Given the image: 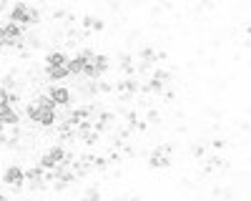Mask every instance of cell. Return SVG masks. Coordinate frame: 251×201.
<instances>
[{
    "label": "cell",
    "mask_w": 251,
    "mask_h": 201,
    "mask_svg": "<svg viewBox=\"0 0 251 201\" xmlns=\"http://www.w3.org/2000/svg\"><path fill=\"white\" fill-rule=\"evenodd\" d=\"M25 116L38 124L40 128H53L58 124V108H46V106H38L35 100H28L25 106Z\"/></svg>",
    "instance_id": "obj_1"
},
{
    "label": "cell",
    "mask_w": 251,
    "mask_h": 201,
    "mask_svg": "<svg viewBox=\"0 0 251 201\" xmlns=\"http://www.w3.org/2000/svg\"><path fill=\"white\" fill-rule=\"evenodd\" d=\"M8 20H13V23L23 25V28L25 25H38L40 23V10L28 5V3H23V0H18V3L10 8V18Z\"/></svg>",
    "instance_id": "obj_2"
},
{
    "label": "cell",
    "mask_w": 251,
    "mask_h": 201,
    "mask_svg": "<svg viewBox=\"0 0 251 201\" xmlns=\"http://www.w3.org/2000/svg\"><path fill=\"white\" fill-rule=\"evenodd\" d=\"M3 181L13 189V191H20L25 184V169H20L18 164H10L5 171H3Z\"/></svg>",
    "instance_id": "obj_3"
},
{
    "label": "cell",
    "mask_w": 251,
    "mask_h": 201,
    "mask_svg": "<svg viewBox=\"0 0 251 201\" xmlns=\"http://www.w3.org/2000/svg\"><path fill=\"white\" fill-rule=\"evenodd\" d=\"M48 98L55 103V108H71V103H73V93L66 86H50L48 88Z\"/></svg>",
    "instance_id": "obj_4"
},
{
    "label": "cell",
    "mask_w": 251,
    "mask_h": 201,
    "mask_svg": "<svg viewBox=\"0 0 251 201\" xmlns=\"http://www.w3.org/2000/svg\"><path fill=\"white\" fill-rule=\"evenodd\" d=\"M0 124H3L5 128H8V126H10V128H15V126L20 124V113H18L13 106L3 103V106H0Z\"/></svg>",
    "instance_id": "obj_5"
},
{
    "label": "cell",
    "mask_w": 251,
    "mask_h": 201,
    "mask_svg": "<svg viewBox=\"0 0 251 201\" xmlns=\"http://www.w3.org/2000/svg\"><path fill=\"white\" fill-rule=\"evenodd\" d=\"M43 174H46V171L40 169V166H33V169L25 171V181H28V186H30L33 191H38V189H43V186H46Z\"/></svg>",
    "instance_id": "obj_6"
},
{
    "label": "cell",
    "mask_w": 251,
    "mask_h": 201,
    "mask_svg": "<svg viewBox=\"0 0 251 201\" xmlns=\"http://www.w3.org/2000/svg\"><path fill=\"white\" fill-rule=\"evenodd\" d=\"M71 55L66 50H53L46 55V68H55V66H68Z\"/></svg>",
    "instance_id": "obj_7"
},
{
    "label": "cell",
    "mask_w": 251,
    "mask_h": 201,
    "mask_svg": "<svg viewBox=\"0 0 251 201\" xmlns=\"http://www.w3.org/2000/svg\"><path fill=\"white\" fill-rule=\"evenodd\" d=\"M149 166H151V169H169V166H171V156H169V153H161V151L156 149V151L149 156Z\"/></svg>",
    "instance_id": "obj_8"
},
{
    "label": "cell",
    "mask_w": 251,
    "mask_h": 201,
    "mask_svg": "<svg viewBox=\"0 0 251 201\" xmlns=\"http://www.w3.org/2000/svg\"><path fill=\"white\" fill-rule=\"evenodd\" d=\"M118 66H121V71H123L126 75H136V63H133V58H131L128 53H121Z\"/></svg>",
    "instance_id": "obj_9"
},
{
    "label": "cell",
    "mask_w": 251,
    "mask_h": 201,
    "mask_svg": "<svg viewBox=\"0 0 251 201\" xmlns=\"http://www.w3.org/2000/svg\"><path fill=\"white\" fill-rule=\"evenodd\" d=\"M153 58H156V50H153L151 46H143V48L138 50V63H149V66H156V63H153Z\"/></svg>",
    "instance_id": "obj_10"
},
{
    "label": "cell",
    "mask_w": 251,
    "mask_h": 201,
    "mask_svg": "<svg viewBox=\"0 0 251 201\" xmlns=\"http://www.w3.org/2000/svg\"><path fill=\"white\" fill-rule=\"evenodd\" d=\"M46 75L50 80H63V78H68V68L66 66H55V68H46Z\"/></svg>",
    "instance_id": "obj_11"
},
{
    "label": "cell",
    "mask_w": 251,
    "mask_h": 201,
    "mask_svg": "<svg viewBox=\"0 0 251 201\" xmlns=\"http://www.w3.org/2000/svg\"><path fill=\"white\" fill-rule=\"evenodd\" d=\"M78 141H83V144H86V146H96L98 141H100V133H96V131L91 128L88 133H80V136H78Z\"/></svg>",
    "instance_id": "obj_12"
},
{
    "label": "cell",
    "mask_w": 251,
    "mask_h": 201,
    "mask_svg": "<svg viewBox=\"0 0 251 201\" xmlns=\"http://www.w3.org/2000/svg\"><path fill=\"white\" fill-rule=\"evenodd\" d=\"M151 78L161 80V83H166V86L171 83V73H169V71H163V68H153V71H151Z\"/></svg>",
    "instance_id": "obj_13"
},
{
    "label": "cell",
    "mask_w": 251,
    "mask_h": 201,
    "mask_svg": "<svg viewBox=\"0 0 251 201\" xmlns=\"http://www.w3.org/2000/svg\"><path fill=\"white\" fill-rule=\"evenodd\" d=\"M146 121H149V124H161V113L156 108H149L146 111Z\"/></svg>",
    "instance_id": "obj_14"
},
{
    "label": "cell",
    "mask_w": 251,
    "mask_h": 201,
    "mask_svg": "<svg viewBox=\"0 0 251 201\" xmlns=\"http://www.w3.org/2000/svg\"><path fill=\"white\" fill-rule=\"evenodd\" d=\"M3 48H10V40H8V35H5L3 25H0V50H3Z\"/></svg>",
    "instance_id": "obj_15"
},
{
    "label": "cell",
    "mask_w": 251,
    "mask_h": 201,
    "mask_svg": "<svg viewBox=\"0 0 251 201\" xmlns=\"http://www.w3.org/2000/svg\"><path fill=\"white\" fill-rule=\"evenodd\" d=\"M53 18H55V20H60V23H66V18H68V10L58 8V10H53Z\"/></svg>",
    "instance_id": "obj_16"
},
{
    "label": "cell",
    "mask_w": 251,
    "mask_h": 201,
    "mask_svg": "<svg viewBox=\"0 0 251 201\" xmlns=\"http://www.w3.org/2000/svg\"><path fill=\"white\" fill-rule=\"evenodd\" d=\"M93 20H96L93 15H83V18H80V25L86 28V30H91V25H93Z\"/></svg>",
    "instance_id": "obj_17"
},
{
    "label": "cell",
    "mask_w": 251,
    "mask_h": 201,
    "mask_svg": "<svg viewBox=\"0 0 251 201\" xmlns=\"http://www.w3.org/2000/svg\"><path fill=\"white\" fill-rule=\"evenodd\" d=\"M103 28H106V23H103V20H100V18H96V20H93V25H91V30H96V33H100Z\"/></svg>",
    "instance_id": "obj_18"
},
{
    "label": "cell",
    "mask_w": 251,
    "mask_h": 201,
    "mask_svg": "<svg viewBox=\"0 0 251 201\" xmlns=\"http://www.w3.org/2000/svg\"><path fill=\"white\" fill-rule=\"evenodd\" d=\"M86 201H100V191L98 189H88V199Z\"/></svg>",
    "instance_id": "obj_19"
},
{
    "label": "cell",
    "mask_w": 251,
    "mask_h": 201,
    "mask_svg": "<svg viewBox=\"0 0 251 201\" xmlns=\"http://www.w3.org/2000/svg\"><path fill=\"white\" fill-rule=\"evenodd\" d=\"M203 153H206V149H203L201 144H196V146H194V156H196V158H203Z\"/></svg>",
    "instance_id": "obj_20"
},
{
    "label": "cell",
    "mask_w": 251,
    "mask_h": 201,
    "mask_svg": "<svg viewBox=\"0 0 251 201\" xmlns=\"http://www.w3.org/2000/svg\"><path fill=\"white\" fill-rule=\"evenodd\" d=\"M3 103H8V91L0 88V106H3Z\"/></svg>",
    "instance_id": "obj_21"
},
{
    "label": "cell",
    "mask_w": 251,
    "mask_h": 201,
    "mask_svg": "<svg viewBox=\"0 0 251 201\" xmlns=\"http://www.w3.org/2000/svg\"><path fill=\"white\" fill-rule=\"evenodd\" d=\"M224 146H226V141H221V138L214 141V149H224Z\"/></svg>",
    "instance_id": "obj_22"
},
{
    "label": "cell",
    "mask_w": 251,
    "mask_h": 201,
    "mask_svg": "<svg viewBox=\"0 0 251 201\" xmlns=\"http://www.w3.org/2000/svg\"><path fill=\"white\" fill-rule=\"evenodd\" d=\"M0 136H5V126L3 124H0Z\"/></svg>",
    "instance_id": "obj_23"
},
{
    "label": "cell",
    "mask_w": 251,
    "mask_h": 201,
    "mask_svg": "<svg viewBox=\"0 0 251 201\" xmlns=\"http://www.w3.org/2000/svg\"><path fill=\"white\" fill-rule=\"evenodd\" d=\"M126 201H141V199H138V196H133V199H126Z\"/></svg>",
    "instance_id": "obj_24"
},
{
    "label": "cell",
    "mask_w": 251,
    "mask_h": 201,
    "mask_svg": "<svg viewBox=\"0 0 251 201\" xmlns=\"http://www.w3.org/2000/svg\"><path fill=\"white\" fill-rule=\"evenodd\" d=\"M0 201H8V199H5V196H3V194H0Z\"/></svg>",
    "instance_id": "obj_25"
},
{
    "label": "cell",
    "mask_w": 251,
    "mask_h": 201,
    "mask_svg": "<svg viewBox=\"0 0 251 201\" xmlns=\"http://www.w3.org/2000/svg\"><path fill=\"white\" fill-rule=\"evenodd\" d=\"M116 201H126V199H116Z\"/></svg>",
    "instance_id": "obj_26"
}]
</instances>
